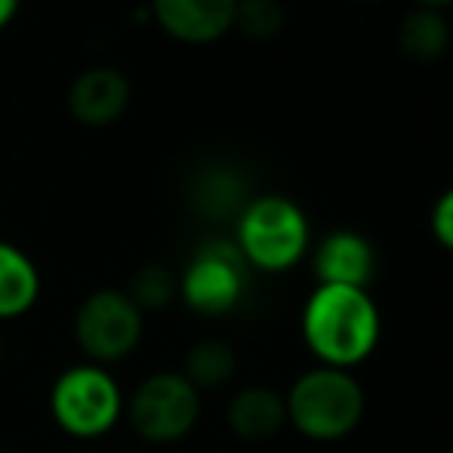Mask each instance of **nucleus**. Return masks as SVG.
I'll use <instances>...</instances> for the list:
<instances>
[{"mask_svg":"<svg viewBox=\"0 0 453 453\" xmlns=\"http://www.w3.org/2000/svg\"><path fill=\"white\" fill-rule=\"evenodd\" d=\"M299 334L318 364L336 370L358 367L382 340V315L364 287L318 284L299 315Z\"/></svg>","mask_w":453,"mask_h":453,"instance_id":"f257e3e1","label":"nucleus"},{"mask_svg":"<svg viewBox=\"0 0 453 453\" xmlns=\"http://www.w3.org/2000/svg\"><path fill=\"white\" fill-rule=\"evenodd\" d=\"M287 426L309 441H342L361 426L367 411V392L352 376V370L318 367L305 370L293 380L284 395Z\"/></svg>","mask_w":453,"mask_h":453,"instance_id":"f03ea898","label":"nucleus"},{"mask_svg":"<svg viewBox=\"0 0 453 453\" xmlns=\"http://www.w3.org/2000/svg\"><path fill=\"white\" fill-rule=\"evenodd\" d=\"M311 228L303 207L290 197L263 195L247 201L234 226V247L250 272L280 274L299 265L309 253Z\"/></svg>","mask_w":453,"mask_h":453,"instance_id":"7ed1b4c3","label":"nucleus"},{"mask_svg":"<svg viewBox=\"0 0 453 453\" xmlns=\"http://www.w3.org/2000/svg\"><path fill=\"white\" fill-rule=\"evenodd\" d=\"M124 388L111 370L93 361L65 367L50 386V417L74 441H96L124 419Z\"/></svg>","mask_w":453,"mask_h":453,"instance_id":"20e7f679","label":"nucleus"},{"mask_svg":"<svg viewBox=\"0 0 453 453\" xmlns=\"http://www.w3.org/2000/svg\"><path fill=\"white\" fill-rule=\"evenodd\" d=\"M124 417L142 441L176 444L188 438L201 419V392L180 370H157L130 392Z\"/></svg>","mask_w":453,"mask_h":453,"instance_id":"39448f33","label":"nucleus"},{"mask_svg":"<svg viewBox=\"0 0 453 453\" xmlns=\"http://www.w3.org/2000/svg\"><path fill=\"white\" fill-rule=\"evenodd\" d=\"M72 334L87 361L108 367L130 358L139 349L145 334V315L127 296V290L99 287L87 293L74 309Z\"/></svg>","mask_w":453,"mask_h":453,"instance_id":"423d86ee","label":"nucleus"},{"mask_svg":"<svg viewBox=\"0 0 453 453\" xmlns=\"http://www.w3.org/2000/svg\"><path fill=\"white\" fill-rule=\"evenodd\" d=\"M250 287V265L234 241H207L180 272V299L203 318H222L241 305Z\"/></svg>","mask_w":453,"mask_h":453,"instance_id":"0eeeda50","label":"nucleus"},{"mask_svg":"<svg viewBox=\"0 0 453 453\" xmlns=\"http://www.w3.org/2000/svg\"><path fill=\"white\" fill-rule=\"evenodd\" d=\"M130 99V81H127L124 72L111 65L84 68L65 93L68 114L84 127H111L114 120L124 118Z\"/></svg>","mask_w":453,"mask_h":453,"instance_id":"6e6552de","label":"nucleus"},{"mask_svg":"<svg viewBox=\"0 0 453 453\" xmlns=\"http://www.w3.org/2000/svg\"><path fill=\"white\" fill-rule=\"evenodd\" d=\"M238 0H151V16L164 35L180 43H213L234 25Z\"/></svg>","mask_w":453,"mask_h":453,"instance_id":"1a4fd4ad","label":"nucleus"},{"mask_svg":"<svg viewBox=\"0 0 453 453\" xmlns=\"http://www.w3.org/2000/svg\"><path fill=\"white\" fill-rule=\"evenodd\" d=\"M311 272L318 284H340V287H364L376 272V253L370 241L352 228H336L318 241L311 253Z\"/></svg>","mask_w":453,"mask_h":453,"instance_id":"9d476101","label":"nucleus"},{"mask_svg":"<svg viewBox=\"0 0 453 453\" xmlns=\"http://www.w3.org/2000/svg\"><path fill=\"white\" fill-rule=\"evenodd\" d=\"M226 423L244 441H269L287 426L284 395L272 386H244L228 398Z\"/></svg>","mask_w":453,"mask_h":453,"instance_id":"9b49d317","label":"nucleus"},{"mask_svg":"<svg viewBox=\"0 0 453 453\" xmlns=\"http://www.w3.org/2000/svg\"><path fill=\"white\" fill-rule=\"evenodd\" d=\"M41 299V272L22 247L0 241V321L28 315Z\"/></svg>","mask_w":453,"mask_h":453,"instance_id":"f8f14e48","label":"nucleus"},{"mask_svg":"<svg viewBox=\"0 0 453 453\" xmlns=\"http://www.w3.org/2000/svg\"><path fill=\"white\" fill-rule=\"evenodd\" d=\"M180 373L197 392H213V388H222L226 382L234 380V373H238V352H234L232 342L219 340V336H203V340H197L185 352Z\"/></svg>","mask_w":453,"mask_h":453,"instance_id":"ddd939ff","label":"nucleus"},{"mask_svg":"<svg viewBox=\"0 0 453 453\" xmlns=\"http://www.w3.org/2000/svg\"><path fill=\"white\" fill-rule=\"evenodd\" d=\"M191 203L207 219H238V213L247 207V185L234 170L210 167L191 185Z\"/></svg>","mask_w":453,"mask_h":453,"instance_id":"4468645a","label":"nucleus"},{"mask_svg":"<svg viewBox=\"0 0 453 453\" xmlns=\"http://www.w3.org/2000/svg\"><path fill=\"white\" fill-rule=\"evenodd\" d=\"M398 47L401 53L417 62L441 59L450 47V25L441 16V10L417 6L413 12H407L398 25Z\"/></svg>","mask_w":453,"mask_h":453,"instance_id":"2eb2a0df","label":"nucleus"},{"mask_svg":"<svg viewBox=\"0 0 453 453\" xmlns=\"http://www.w3.org/2000/svg\"><path fill=\"white\" fill-rule=\"evenodd\" d=\"M127 296L136 303V309L142 311V315L164 311L180 299V274L170 269V265L145 263L130 274Z\"/></svg>","mask_w":453,"mask_h":453,"instance_id":"dca6fc26","label":"nucleus"},{"mask_svg":"<svg viewBox=\"0 0 453 453\" xmlns=\"http://www.w3.org/2000/svg\"><path fill=\"white\" fill-rule=\"evenodd\" d=\"M284 6L278 0H238L234 6V25L247 41H272L284 28Z\"/></svg>","mask_w":453,"mask_h":453,"instance_id":"f3484780","label":"nucleus"},{"mask_svg":"<svg viewBox=\"0 0 453 453\" xmlns=\"http://www.w3.org/2000/svg\"><path fill=\"white\" fill-rule=\"evenodd\" d=\"M432 234H435V241L444 247V250L453 253V188L444 191L441 197L435 201V207H432Z\"/></svg>","mask_w":453,"mask_h":453,"instance_id":"a211bd4d","label":"nucleus"},{"mask_svg":"<svg viewBox=\"0 0 453 453\" xmlns=\"http://www.w3.org/2000/svg\"><path fill=\"white\" fill-rule=\"evenodd\" d=\"M19 4H22V0H0V31H4L6 25L12 22V19H16Z\"/></svg>","mask_w":453,"mask_h":453,"instance_id":"6ab92c4d","label":"nucleus"},{"mask_svg":"<svg viewBox=\"0 0 453 453\" xmlns=\"http://www.w3.org/2000/svg\"><path fill=\"white\" fill-rule=\"evenodd\" d=\"M419 6H429V10H444V6H453V0H417Z\"/></svg>","mask_w":453,"mask_h":453,"instance_id":"aec40b11","label":"nucleus"},{"mask_svg":"<svg viewBox=\"0 0 453 453\" xmlns=\"http://www.w3.org/2000/svg\"><path fill=\"white\" fill-rule=\"evenodd\" d=\"M4 349H6V346H4V336H0V358H4Z\"/></svg>","mask_w":453,"mask_h":453,"instance_id":"412c9836","label":"nucleus"},{"mask_svg":"<svg viewBox=\"0 0 453 453\" xmlns=\"http://www.w3.org/2000/svg\"><path fill=\"white\" fill-rule=\"evenodd\" d=\"M0 453H16V450H6V448H0Z\"/></svg>","mask_w":453,"mask_h":453,"instance_id":"4be33fe9","label":"nucleus"}]
</instances>
